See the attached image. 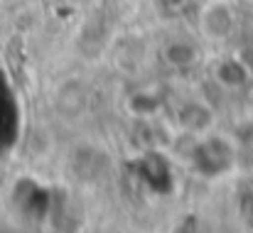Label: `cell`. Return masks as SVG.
<instances>
[{"label": "cell", "instance_id": "6da1fadb", "mask_svg": "<svg viewBox=\"0 0 253 233\" xmlns=\"http://www.w3.org/2000/svg\"><path fill=\"white\" fill-rule=\"evenodd\" d=\"M239 159L236 143L219 133H204L194 140V145L187 153V162L192 172L202 179H221L229 172H234Z\"/></svg>", "mask_w": 253, "mask_h": 233}, {"label": "cell", "instance_id": "7a4b0ae2", "mask_svg": "<svg viewBox=\"0 0 253 233\" xmlns=\"http://www.w3.org/2000/svg\"><path fill=\"white\" fill-rule=\"evenodd\" d=\"M133 174L155 196H169L177 187L174 164L169 162V157L165 153H160L155 148L143 150L133 159Z\"/></svg>", "mask_w": 253, "mask_h": 233}, {"label": "cell", "instance_id": "3957f363", "mask_svg": "<svg viewBox=\"0 0 253 233\" xmlns=\"http://www.w3.org/2000/svg\"><path fill=\"white\" fill-rule=\"evenodd\" d=\"M197 25L204 39L209 42H224L229 39L239 27V15L226 0H209L199 7Z\"/></svg>", "mask_w": 253, "mask_h": 233}, {"label": "cell", "instance_id": "277c9868", "mask_svg": "<svg viewBox=\"0 0 253 233\" xmlns=\"http://www.w3.org/2000/svg\"><path fill=\"white\" fill-rule=\"evenodd\" d=\"M174 125L177 130L192 135V138H199L204 133H211L214 123H216V111L204 101V98H184L174 106Z\"/></svg>", "mask_w": 253, "mask_h": 233}, {"label": "cell", "instance_id": "5b68a950", "mask_svg": "<svg viewBox=\"0 0 253 233\" xmlns=\"http://www.w3.org/2000/svg\"><path fill=\"white\" fill-rule=\"evenodd\" d=\"M12 204L20 211V216H25L27 221H40L47 216V211L52 206V196H49L47 187H42L37 179L22 177L15 182Z\"/></svg>", "mask_w": 253, "mask_h": 233}, {"label": "cell", "instance_id": "8992f818", "mask_svg": "<svg viewBox=\"0 0 253 233\" xmlns=\"http://www.w3.org/2000/svg\"><path fill=\"white\" fill-rule=\"evenodd\" d=\"M160 59L174 72H187L202 62V47L192 37H169L160 49Z\"/></svg>", "mask_w": 253, "mask_h": 233}, {"label": "cell", "instance_id": "52a82bcc", "mask_svg": "<svg viewBox=\"0 0 253 233\" xmlns=\"http://www.w3.org/2000/svg\"><path fill=\"white\" fill-rule=\"evenodd\" d=\"M123 108L128 116H133L135 120H155L163 111H165V98L158 88H150V86H138L133 88L126 101H123Z\"/></svg>", "mask_w": 253, "mask_h": 233}, {"label": "cell", "instance_id": "ba28073f", "mask_svg": "<svg viewBox=\"0 0 253 233\" xmlns=\"http://www.w3.org/2000/svg\"><path fill=\"white\" fill-rule=\"evenodd\" d=\"M211 77H214V81H216L221 88H226V91H239V88H246V86L251 83L253 74H251V64H249L244 57L229 54V57H221V59L214 62Z\"/></svg>", "mask_w": 253, "mask_h": 233}, {"label": "cell", "instance_id": "9c48e42d", "mask_svg": "<svg viewBox=\"0 0 253 233\" xmlns=\"http://www.w3.org/2000/svg\"><path fill=\"white\" fill-rule=\"evenodd\" d=\"M86 106V91L82 81H64L57 88V111L64 116H79Z\"/></svg>", "mask_w": 253, "mask_h": 233}, {"label": "cell", "instance_id": "30bf717a", "mask_svg": "<svg viewBox=\"0 0 253 233\" xmlns=\"http://www.w3.org/2000/svg\"><path fill=\"white\" fill-rule=\"evenodd\" d=\"M192 0H160V5L169 10V12H177V10H182V7H187Z\"/></svg>", "mask_w": 253, "mask_h": 233}]
</instances>
